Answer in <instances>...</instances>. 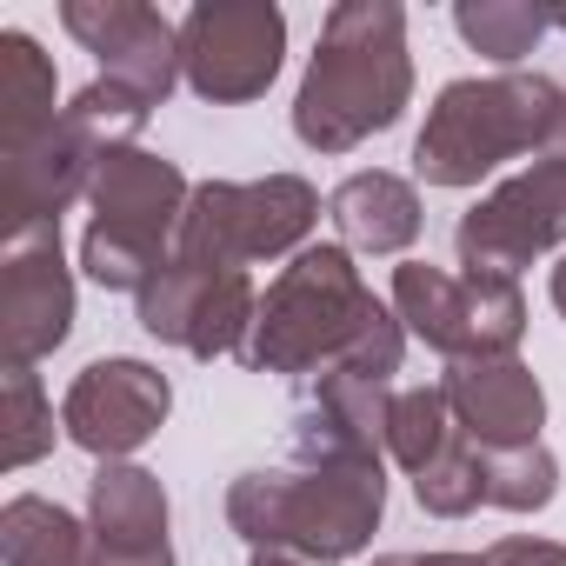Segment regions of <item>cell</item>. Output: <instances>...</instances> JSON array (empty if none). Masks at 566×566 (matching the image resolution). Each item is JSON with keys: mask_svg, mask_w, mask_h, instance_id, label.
<instances>
[{"mask_svg": "<svg viewBox=\"0 0 566 566\" xmlns=\"http://www.w3.org/2000/svg\"><path fill=\"white\" fill-rule=\"evenodd\" d=\"M240 360L253 374H287V380L347 367V374L394 387V374L407 360V327L394 307H380L367 294L347 247H301L260 294Z\"/></svg>", "mask_w": 566, "mask_h": 566, "instance_id": "6da1fadb", "label": "cell"}, {"mask_svg": "<svg viewBox=\"0 0 566 566\" xmlns=\"http://www.w3.org/2000/svg\"><path fill=\"white\" fill-rule=\"evenodd\" d=\"M413 101L407 8L394 0H340L321 21V48L294 94V134L314 154H354L387 134Z\"/></svg>", "mask_w": 566, "mask_h": 566, "instance_id": "7a4b0ae2", "label": "cell"}, {"mask_svg": "<svg viewBox=\"0 0 566 566\" xmlns=\"http://www.w3.org/2000/svg\"><path fill=\"white\" fill-rule=\"evenodd\" d=\"M387 513V460H287L253 467L227 486V526L253 553H307L354 559L374 546Z\"/></svg>", "mask_w": 566, "mask_h": 566, "instance_id": "3957f363", "label": "cell"}, {"mask_svg": "<svg viewBox=\"0 0 566 566\" xmlns=\"http://www.w3.org/2000/svg\"><path fill=\"white\" fill-rule=\"evenodd\" d=\"M559 120H566V87L546 74L447 81L413 140V174L427 187H480L513 154L539 160Z\"/></svg>", "mask_w": 566, "mask_h": 566, "instance_id": "277c9868", "label": "cell"}, {"mask_svg": "<svg viewBox=\"0 0 566 566\" xmlns=\"http://www.w3.org/2000/svg\"><path fill=\"white\" fill-rule=\"evenodd\" d=\"M147 101L127 94L120 81H94L81 87L61 120L48 134H34L28 147H8L0 154V220L8 233L21 227H61V213L94 193V174L114 147H140V127H147Z\"/></svg>", "mask_w": 566, "mask_h": 566, "instance_id": "5b68a950", "label": "cell"}, {"mask_svg": "<svg viewBox=\"0 0 566 566\" xmlns=\"http://www.w3.org/2000/svg\"><path fill=\"white\" fill-rule=\"evenodd\" d=\"M314 220H321V193L301 174L200 180L187 213H180L174 253L180 260H207V266H253V260L301 253Z\"/></svg>", "mask_w": 566, "mask_h": 566, "instance_id": "8992f818", "label": "cell"}, {"mask_svg": "<svg viewBox=\"0 0 566 566\" xmlns=\"http://www.w3.org/2000/svg\"><path fill=\"white\" fill-rule=\"evenodd\" d=\"M287 54V14L273 0H200L180 21V74L200 101H260Z\"/></svg>", "mask_w": 566, "mask_h": 566, "instance_id": "52a82bcc", "label": "cell"}, {"mask_svg": "<svg viewBox=\"0 0 566 566\" xmlns=\"http://www.w3.org/2000/svg\"><path fill=\"white\" fill-rule=\"evenodd\" d=\"M553 247H566V160H533V167L506 174L453 227V253L467 273L520 280V266H533Z\"/></svg>", "mask_w": 566, "mask_h": 566, "instance_id": "ba28073f", "label": "cell"}, {"mask_svg": "<svg viewBox=\"0 0 566 566\" xmlns=\"http://www.w3.org/2000/svg\"><path fill=\"white\" fill-rule=\"evenodd\" d=\"M260 294L247 266H207V260H167L147 294H140V327L167 347H187L193 360H220V354H247Z\"/></svg>", "mask_w": 566, "mask_h": 566, "instance_id": "9c48e42d", "label": "cell"}, {"mask_svg": "<svg viewBox=\"0 0 566 566\" xmlns=\"http://www.w3.org/2000/svg\"><path fill=\"white\" fill-rule=\"evenodd\" d=\"M74 334V273L61 227H21L0 247V360L34 367Z\"/></svg>", "mask_w": 566, "mask_h": 566, "instance_id": "30bf717a", "label": "cell"}, {"mask_svg": "<svg viewBox=\"0 0 566 566\" xmlns=\"http://www.w3.org/2000/svg\"><path fill=\"white\" fill-rule=\"evenodd\" d=\"M167 407H174L167 374L147 367V360L114 354V360H94V367L74 374V387H67V400H61V427H67L74 447H87V453L107 467V460L140 453V447L167 427Z\"/></svg>", "mask_w": 566, "mask_h": 566, "instance_id": "8fae6325", "label": "cell"}, {"mask_svg": "<svg viewBox=\"0 0 566 566\" xmlns=\"http://www.w3.org/2000/svg\"><path fill=\"white\" fill-rule=\"evenodd\" d=\"M61 28L101 61V81H120L127 94H140L147 107H160L174 94L180 74V28L140 0H67Z\"/></svg>", "mask_w": 566, "mask_h": 566, "instance_id": "7c38bea8", "label": "cell"}, {"mask_svg": "<svg viewBox=\"0 0 566 566\" xmlns=\"http://www.w3.org/2000/svg\"><path fill=\"white\" fill-rule=\"evenodd\" d=\"M387 413H394V387L327 367L301 380L294 460H387Z\"/></svg>", "mask_w": 566, "mask_h": 566, "instance_id": "4fadbf2b", "label": "cell"}, {"mask_svg": "<svg viewBox=\"0 0 566 566\" xmlns=\"http://www.w3.org/2000/svg\"><path fill=\"white\" fill-rule=\"evenodd\" d=\"M440 394L453 407V427L473 447H520V440H539V427H546V387L520 354L447 360Z\"/></svg>", "mask_w": 566, "mask_h": 566, "instance_id": "5bb4252c", "label": "cell"}, {"mask_svg": "<svg viewBox=\"0 0 566 566\" xmlns=\"http://www.w3.org/2000/svg\"><path fill=\"white\" fill-rule=\"evenodd\" d=\"M187 200H193L187 174L167 154H147V147H114L94 174V193H87L101 227H127L140 240H160V247H174Z\"/></svg>", "mask_w": 566, "mask_h": 566, "instance_id": "9a60e30c", "label": "cell"}, {"mask_svg": "<svg viewBox=\"0 0 566 566\" xmlns=\"http://www.w3.org/2000/svg\"><path fill=\"white\" fill-rule=\"evenodd\" d=\"M327 220L340 227L347 253H407L420 240V187L387 167L347 174L327 200Z\"/></svg>", "mask_w": 566, "mask_h": 566, "instance_id": "2e32d148", "label": "cell"}, {"mask_svg": "<svg viewBox=\"0 0 566 566\" xmlns=\"http://www.w3.org/2000/svg\"><path fill=\"white\" fill-rule=\"evenodd\" d=\"M87 533L120 553H160L167 546V493L147 467L107 460L87 480Z\"/></svg>", "mask_w": 566, "mask_h": 566, "instance_id": "e0dca14e", "label": "cell"}, {"mask_svg": "<svg viewBox=\"0 0 566 566\" xmlns=\"http://www.w3.org/2000/svg\"><path fill=\"white\" fill-rule=\"evenodd\" d=\"M394 314L413 340H427L447 360H473V294L467 273H447L433 260L394 266Z\"/></svg>", "mask_w": 566, "mask_h": 566, "instance_id": "ac0fdd59", "label": "cell"}, {"mask_svg": "<svg viewBox=\"0 0 566 566\" xmlns=\"http://www.w3.org/2000/svg\"><path fill=\"white\" fill-rule=\"evenodd\" d=\"M54 120H61L54 114V61L41 54L34 34L8 28V34H0V154L28 147Z\"/></svg>", "mask_w": 566, "mask_h": 566, "instance_id": "d6986e66", "label": "cell"}, {"mask_svg": "<svg viewBox=\"0 0 566 566\" xmlns=\"http://www.w3.org/2000/svg\"><path fill=\"white\" fill-rule=\"evenodd\" d=\"M87 553H94V533L67 506L41 493H14L0 506V559L8 566H87Z\"/></svg>", "mask_w": 566, "mask_h": 566, "instance_id": "ffe728a7", "label": "cell"}, {"mask_svg": "<svg viewBox=\"0 0 566 566\" xmlns=\"http://www.w3.org/2000/svg\"><path fill=\"white\" fill-rule=\"evenodd\" d=\"M453 28L473 54H486L500 74H520V61L546 41V14L526 8V0H460L453 8Z\"/></svg>", "mask_w": 566, "mask_h": 566, "instance_id": "44dd1931", "label": "cell"}, {"mask_svg": "<svg viewBox=\"0 0 566 566\" xmlns=\"http://www.w3.org/2000/svg\"><path fill=\"white\" fill-rule=\"evenodd\" d=\"M174 260V247H160V240H140V233H127V227H87L81 233V273L94 280V287H107V294H147V280L160 273Z\"/></svg>", "mask_w": 566, "mask_h": 566, "instance_id": "7402d4cb", "label": "cell"}, {"mask_svg": "<svg viewBox=\"0 0 566 566\" xmlns=\"http://www.w3.org/2000/svg\"><path fill=\"white\" fill-rule=\"evenodd\" d=\"M480 467H486V506L539 513V506H553V493H559V460H553V447H546V440L480 447Z\"/></svg>", "mask_w": 566, "mask_h": 566, "instance_id": "603a6c76", "label": "cell"}, {"mask_svg": "<svg viewBox=\"0 0 566 566\" xmlns=\"http://www.w3.org/2000/svg\"><path fill=\"white\" fill-rule=\"evenodd\" d=\"M54 447V407L34 367H0V467H34Z\"/></svg>", "mask_w": 566, "mask_h": 566, "instance_id": "cb8c5ba5", "label": "cell"}, {"mask_svg": "<svg viewBox=\"0 0 566 566\" xmlns=\"http://www.w3.org/2000/svg\"><path fill=\"white\" fill-rule=\"evenodd\" d=\"M453 433H460V427H453V407H447L440 387H407V394H394V413H387V460H394V467L420 473Z\"/></svg>", "mask_w": 566, "mask_h": 566, "instance_id": "d4e9b609", "label": "cell"}, {"mask_svg": "<svg viewBox=\"0 0 566 566\" xmlns=\"http://www.w3.org/2000/svg\"><path fill=\"white\" fill-rule=\"evenodd\" d=\"M413 500L433 513V520H467L480 500H486V467H480V447L467 433H453L420 473H413Z\"/></svg>", "mask_w": 566, "mask_h": 566, "instance_id": "484cf974", "label": "cell"}, {"mask_svg": "<svg viewBox=\"0 0 566 566\" xmlns=\"http://www.w3.org/2000/svg\"><path fill=\"white\" fill-rule=\"evenodd\" d=\"M486 566H566V546L513 533V539H493V546H486Z\"/></svg>", "mask_w": 566, "mask_h": 566, "instance_id": "4316f807", "label": "cell"}, {"mask_svg": "<svg viewBox=\"0 0 566 566\" xmlns=\"http://www.w3.org/2000/svg\"><path fill=\"white\" fill-rule=\"evenodd\" d=\"M374 566H486V553H380Z\"/></svg>", "mask_w": 566, "mask_h": 566, "instance_id": "83f0119b", "label": "cell"}, {"mask_svg": "<svg viewBox=\"0 0 566 566\" xmlns=\"http://www.w3.org/2000/svg\"><path fill=\"white\" fill-rule=\"evenodd\" d=\"M87 566H174V546H160V553H120V546H101L94 539Z\"/></svg>", "mask_w": 566, "mask_h": 566, "instance_id": "f1b7e54d", "label": "cell"}, {"mask_svg": "<svg viewBox=\"0 0 566 566\" xmlns=\"http://www.w3.org/2000/svg\"><path fill=\"white\" fill-rule=\"evenodd\" d=\"M247 566H327V559H307V553H273V546H266V553H253Z\"/></svg>", "mask_w": 566, "mask_h": 566, "instance_id": "f546056e", "label": "cell"}, {"mask_svg": "<svg viewBox=\"0 0 566 566\" xmlns=\"http://www.w3.org/2000/svg\"><path fill=\"white\" fill-rule=\"evenodd\" d=\"M553 307H559V321H566V253H559V266H553Z\"/></svg>", "mask_w": 566, "mask_h": 566, "instance_id": "4dcf8cb0", "label": "cell"}, {"mask_svg": "<svg viewBox=\"0 0 566 566\" xmlns=\"http://www.w3.org/2000/svg\"><path fill=\"white\" fill-rule=\"evenodd\" d=\"M546 21H553V28H566V14H546Z\"/></svg>", "mask_w": 566, "mask_h": 566, "instance_id": "1f68e13d", "label": "cell"}]
</instances>
